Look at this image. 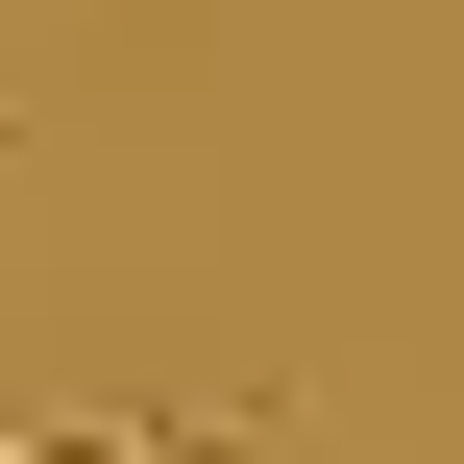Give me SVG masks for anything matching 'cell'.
Masks as SVG:
<instances>
[{
  "label": "cell",
  "instance_id": "cell-1",
  "mask_svg": "<svg viewBox=\"0 0 464 464\" xmlns=\"http://www.w3.org/2000/svg\"><path fill=\"white\" fill-rule=\"evenodd\" d=\"M122 464H245V440H122Z\"/></svg>",
  "mask_w": 464,
  "mask_h": 464
}]
</instances>
